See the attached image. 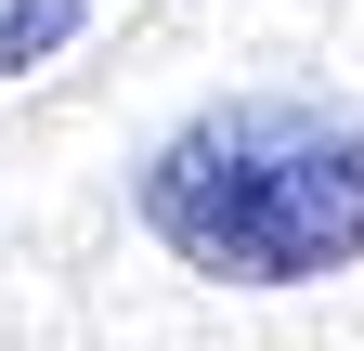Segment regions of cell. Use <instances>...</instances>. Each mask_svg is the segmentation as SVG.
Segmentation results:
<instances>
[{"mask_svg": "<svg viewBox=\"0 0 364 351\" xmlns=\"http://www.w3.org/2000/svg\"><path fill=\"white\" fill-rule=\"evenodd\" d=\"M144 234L221 286H312L364 260V130L312 104H208L144 156Z\"/></svg>", "mask_w": 364, "mask_h": 351, "instance_id": "obj_1", "label": "cell"}, {"mask_svg": "<svg viewBox=\"0 0 364 351\" xmlns=\"http://www.w3.org/2000/svg\"><path fill=\"white\" fill-rule=\"evenodd\" d=\"M91 0H0V78H26V65H53L65 39H78Z\"/></svg>", "mask_w": 364, "mask_h": 351, "instance_id": "obj_2", "label": "cell"}]
</instances>
